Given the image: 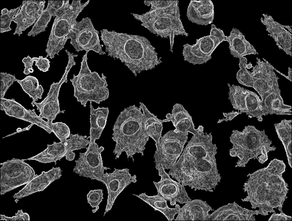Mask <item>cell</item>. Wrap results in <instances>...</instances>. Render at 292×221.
I'll return each mask as SVG.
<instances>
[{
  "instance_id": "cell-1",
  "label": "cell",
  "mask_w": 292,
  "mask_h": 221,
  "mask_svg": "<svg viewBox=\"0 0 292 221\" xmlns=\"http://www.w3.org/2000/svg\"><path fill=\"white\" fill-rule=\"evenodd\" d=\"M199 125L169 174L183 186L213 192L220 182L215 155L217 147L211 133Z\"/></svg>"
},
{
  "instance_id": "cell-2",
  "label": "cell",
  "mask_w": 292,
  "mask_h": 221,
  "mask_svg": "<svg viewBox=\"0 0 292 221\" xmlns=\"http://www.w3.org/2000/svg\"><path fill=\"white\" fill-rule=\"evenodd\" d=\"M285 168L283 160L274 159L267 167L249 174L243 188L247 196L242 200L250 202L252 209L257 208L262 215L275 212V208L282 210L289 190L282 175Z\"/></svg>"
},
{
  "instance_id": "cell-3",
  "label": "cell",
  "mask_w": 292,
  "mask_h": 221,
  "mask_svg": "<svg viewBox=\"0 0 292 221\" xmlns=\"http://www.w3.org/2000/svg\"><path fill=\"white\" fill-rule=\"evenodd\" d=\"M100 37L108 56L119 59L136 76L162 62L155 48L143 36L103 29Z\"/></svg>"
},
{
  "instance_id": "cell-4",
  "label": "cell",
  "mask_w": 292,
  "mask_h": 221,
  "mask_svg": "<svg viewBox=\"0 0 292 221\" xmlns=\"http://www.w3.org/2000/svg\"><path fill=\"white\" fill-rule=\"evenodd\" d=\"M141 110L135 105L130 106L121 111L113 127L112 139L115 142L113 153L116 159L125 152L128 160L133 162L136 153L144 155L145 146L149 137L143 126Z\"/></svg>"
},
{
  "instance_id": "cell-5",
  "label": "cell",
  "mask_w": 292,
  "mask_h": 221,
  "mask_svg": "<svg viewBox=\"0 0 292 221\" xmlns=\"http://www.w3.org/2000/svg\"><path fill=\"white\" fill-rule=\"evenodd\" d=\"M144 3L151 5L149 11L142 14H131L151 33L164 38H169L170 51L173 52L175 36L189 35L180 18L179 1L145 0Z\"/></svg>"
},
{
  "instance_id": "cell-6",
  "label": "cell",
  "mask_w": 292,
  "mask_h": 221,
  "mask_svg": "<svg viewBox=\"0 0 292 221\" xmlns=\"http://www.w3.org/2000/svg\"><path fill=\"white\" fill-rule=\"evenodd\" d=\"M230 139L233 145L230 155L239 158L236 167H245L252 159L263 164L268 159V153L276 149L271 146L272 141L265 130H259L253 125L246 126L242 131L233 130Z\"/></svg>"
},
{
  "instance_id": "cell-7",
  "label": "cell",
  "mask_w": 292,
  "mask_h": 221,
  "mask_svg": "<svg viewBox=\"0 0 292 221\" xmlns=\"http://www.w3.org/2000/svg\"><path fill=\"white\" fill-rule=\"evenodd\" d=\"M256 58L250 72L253 88L258 93L267 115H291V107L284 103L274 68L267 60Z\"/></svg>"
},
{
  "instance_id": "cell-8",
  "label": "cell",
  "mask_w": 292,
  "mask_h": 221,
  "mask_svg": "<svg viewBox=\"0 0 292 221\" xmlns=\"http://www.w3.org/2000/svg\"><path fill=\"white\" fill-rule=\"evenodd\" d=\"M86 52L82 58L79 73L73 75L70 80L74 88V96L84 107L88 101L100 104L109 97L106 77L103 73L100 76L96 72H92L87 63Z\"/></svg>"
},
{
  "instance_id": "cell-9",
  "label": "cell",
  "mask_w": 292,
  "mask_h": 221,
  "mask_svg": "<svg viewBox=\"0 0 292 221\" xmlns=\"http://www.w3.org/2000/svg\"><path fill=\"white\" fill-rule=\"evenodd\" d=\"M90 1L82 3L80 0H73L67 9L55 17L46 46V57L52 59L59 55L69 39V35L77 22V17Z\"/></svg>"
},
{
  "instance_id": "cell-10",
  "label": "cell",
  "mask_w": 292,
  "mask_h": 221,
  "mask_svg": "<svg viewBox=\"0 0 292 221\" xmlns=\"http://www.w3.org/2000/svg\"><path fill=\"white\" fill-rule=\"evenodd\" d=\"M227 41L228 36L223 31L212 24L209 35L197 39L193 45L186 43L183 46L184 59L193 64L206 63L211 58L212 54L218 46Z\"/></svg>"
},
{
  "instance_id": "cell-11",
  "label": "cell",
  "mask_w": 292,
  "mask_h": 221,
  "mask_svg": "<svg viewBox=\"0 0 292 221\" xmlns=\"http://www.w3.org/2000/svg\"><path fill=\"white\" fill-rule=\"evenodd\" d=\"M188 133L169 131L161 138L154 155L155 168L170 169L175 165L184 149Z\"/></svg>"
},
{
  "instance_id": "cell-12",
  "label": "cell",
  "mask_w": 292,
  "mask_h": 221,
  "mask_svg": "<svg viewBox=\"0 0 292 221\" xmlns=\"http://www.w3.org/2000/svg\"><path fill=\"white\" fill-rule=\"evenodd\" d=\"M69 139L59 142H54L48 145L44 150L32 157L24 160H35L39 162L46 163L56 162L65 157L70 161L75 157L74 151L86 148L88 142L86 136L78 134H71Z\"/></svg>"
},
{
  "instance_id": "cell-13",
  "label": "cell",
  "mask_w": 292,
  "mask_h": 221,
  "mask_svg": "<svg viewBox=\"0 0 292 221\" xmlns=\"http://www.w3.org/2000/svg\"><path fill=\"white\" fill-rule=\"evenodd\" d=\"M0 165L1 195L27 184L37 175L23 159L13 158Z\"/></svg>"
},
{
  "instance_id": "cell-14",
  "label": "cell",
  "mask_w": 292,
  "mask_h": 221,
  "mask_svg": "<svg viewBox=\"0 0 292 221\" xmlns=\"http://www.w3.org/2000/svg\"><path fill=\"white\" fill-rule=\"evenodd\" d=\"M104 149L103 147H99L95 141H89L86 151L80 153L78 159L75 161L74 172L80 176L101 182L104 171L111 169L103 165L102 153Z\"/></svg>"
},
{
  "instance_id": "cell-15",
  "label": "cell",
  "mask_w": 292,
  "mask_h": 221,
  "mask_svg": "<svg viewBox=\"0 0 292 221\" xmlns=\"http://www.w3.org/2000/svg\"><path fill=\"white\" fill-rule=\"evenodd\" d=\"M99 32L94 28L89 17L77 22L68 36L70 43L77 52L92 50L100 55L106 53L102 49L103 45L100 43Z\"/></svg>"
},
{
  "instance_id": "cell-16",
  "label": "cell",
  "mask_w": 292,
  "mask_h": 221,
  "mask_svg": "<svg viewBox=\"0 0 292 221\" xmlns=\"http://www.w3.org/2000/svg\"><path fill=\"white\" fill-rule=\"evenodd\" d=\"M228 85L229 99L233 108L246 113L249 118L256 117L262 121V116L267 114L258 95L238 85L230 84Z\"/></svg>"
},
{
  "instance_id": "cell-17",
  "label": "cell",
  "mask_w": 292,
  "mask_h": 221,
  "mask_svg": "<svg viewBox=\"0 0 292 221\" xmlns=\"http://www.w3.org/2000/svg\"><path fill=\"white\" fill-rule=\"evenodd\" d=\"M66 53L68 56V61L64 72L58 82H53L51 85L48 92L43 100L39 103L34 102L33 106L35 105L40 112L39 115L42 119H46L50 125L56 118L57 115L60 113H64L65 110L61 111L58 100L60 88L64 83L68 82L67 76L72 67L76 65L74 58L78 56L77 54L69 51Z\"/></svg>"
},
{
  "instance_id": "cell-18",
  "label": "cell",
  "mask_w": 292,
  "mask_h": 221,
  "mask_svg": "<svg viewBox=\"0 0 292 221\" xmlns=\"http://www.w3.org/2000/svg\"><path fill=\"white\" fill-rule=\"evenodd\" d=\"M129 170L115 168L112 172L105 173L101 182L106 185L108 196L104 216L111 209L116 198L123 190L131 183L137 182L136 175H132Z\"/></svg>"
},
{
  "instance_id": "cell-19",
  "label": "cell",
  "mask_w": 292,
  "mask_h": 221,
  "mask_svg": "<svg viewBox=\"0 0 292 221\" xmlns=\"http://www.w3.org/2000/svg\"><path fill=\"white\" fill-rule=\"evenodd\" d=\"M155 168L161 177L159 181H153L158 194L169 201L171 206L175 205L177 202L182 204H185L191 200L184 186L171 179L169 173L162 167H160Z\"/></svg>"
},
{
  "instance_id": "cell-20",
  "label": "cell",
  "mask_w": 292,
  "mask_h": 221,
  "mask_svg": "<svg viewBox=\"0 0 292 221\" xmlns=\"http://www.w3.org/2000/svg\"><path fill=\"white\" fill-rule=\"evenodd\" d=\"M44 0H24L21 9L12 21L17 25L14 35L20 36L23 32L34 25L44 10Z\"/></svg>"
},
{
  "instance_id": "cell-21",
  "label": "cell",
  "mask_w": 292,
  "mask_h": 221,
  "mask_svg": "<svg viewBox=\"0 0 292 221\" xmlns=\"http://www.w3.org/2000/svg\"><path fill=\"white\" fill-rule=\"evenodd\" d=\"M0 106L1 110L9 116L36 125L49 134L52 132L48 122L37 115L35 110L26 109L14 98H1Z\"/></svg>"
},
{
  "instance_id": "cell-22",
  "label": "cell",
  "mask_w": 292,
  "mask_h": 221,
  "mask_svg": "<svg viewBox=\"0 0 292 221\" xmlns=\"http://www.w3.org/2000/svg\"><path fill=\"white\" fill-rule=\"evenodd\" d=\"M263 18L261 21L265 25L270 36L276 42L279 49L283 50L287 54L292 55L291 29L289 26L284 25L275 21L272 17L263 14Z\"/></svg>"
},
{
  "instance_id": "cell-23",
  "label": "cell",
  "mask_w": 292,
  "mask_h": 221,
  "mask_svg": "<svg viewBox=\"0 0 292 221\" xmlns=\"http://www.w3.org/2000/svg\"><path fill=\"white\" fill-rule=\"evenodd\" d=\"M257 210L243 208L235 201L220 207L209 214L207 220H256Z\"/></svg>"
},
{
  "instance_id": "cell-24",
  "label": "cell",
  "mask_w": 292,
  "mask_h": 221,
  "mask_svg": "<svg viewBox=\"0 0 292 221\" xmlns=\"http://www.w3.org/2000/svg\"><path fill=\"white\" fill-rule=\"evenodd\" d=\"M62 172L59 167H53L47 172L42 171L41 174L37 175L23 189L15 193L13 198L19 199L36 192L42 191L52 182L60 179L62 176Z\"/></svg>"
},
{
  "instance_id": "cell-25",
  "label": "cell",
  "mask_w": 292,
  "mask_h": 221,
  "mask_svg": "<svg viewBox=\"0 0 292 221\" xmlns=\"http://www.w3.org/2000/svg\"><path fill=\"white\" fill-rule=\"evenodd\" d=\"M175 205L179 210L175 221L207 220L209 212L214 210L206 201L199 199L189 200L182 207Z\"/></svg>"
},
{
  "instance_id": "cell-26",
  "label": "cell",
  "mask_w": 292,
  "mask_h": 221,
  "mask_svg": "<svg viewBox=\"0 0 292 221\" xmlns=\"http://www.w3.org/2000/svg\"><path fill=\"white\" fill-rule=\"evenodd\" d=\"M186 16L188 20L197 25L206 26L213 22L214 5L211 0H191Z\"/></svg>"
},
{
  "instance_id": "cell-27",
  "label": "cell",
  "mask_w": 292,
  "mask_h": 221,
  "mask_svg": "<svg viewBox=\"0 0 292 221\" xmlns=\"http://www.w3.org/2000/svg\"><path fill=\"white\" fill-rule=\"evenodd\" d=\"M166 117V119L163 120V122L171 121L175 128L174 130L176 132L190 133L193 135L197 133V129L195 128L192 117L181 104H175L171 113H167Z\"/></svg>"
},
{
  "instance_id": "cell-28",
  "label": "cell",
  "mask_w": 292,
  "mask_h": 221,
  "mask_svg": "<svg viewBox=\"0 0 292 221\" xmlns=\"http://www.w3.org/2000/svg\"><path fill=\"white\" fill-rule=\"evenodd\" d=\"M230 54L239 58L251 54H258L253 46L247 41L245 36L238 29L233 28L228 37Z\"/></svg>"
},
{
  "instance_id": "cell-29",
  "label": "cell",
  "mask_w": 292,
  "mask_h": 221,
  "mask_svg": "<svg viewBox=\"0 0 292 221\" xmlns=\"http://www.w3.org/2000/svg\"><path fill=\"white\" fill-rule=\"evenodd\" d=\"M90 102V115L89 141H95L99 139L106 126L109 113L108 107L94 109Z\"/></svg>"
},
{
  "instance_id": "cell-30",
  "label": "cell",
  "mask_w": 292,
  "mask_h": 221,
  "mask_svg": "<svg viewBox=\"0 0 292 221\" xmlns=\"http://www.w3.org/2000/svg\"><path fill=\"white\" fill-rule=\"evenodd\" d=\"M139 104V107L143 111V124L144 130L155 142L157 150L159 140L162 137L163 120L159 119L156 116L151 113L143 103L140 102Z\"/></svg>"
},
{
  "instance_id": "cell-31",
  "label": "cell",
  "mask_w": 292,
  "mask_h": 221,
  "mask_svg": "<svg viewBox=\"0 0 292 221\" xmlns=\"http://www.w3.org/2000/svg\"><path fill=\"white\" fill-rule=\"evenodd\" d=\"M133 195L148 204L155 210L162 213L169 221L174 220L175 216L178 213L179 210L176 206L174 208L169 207L167 204V200L159 194L149 196L144 192L139 195Z\"/></svg>"
},
{
  "instance_id": "cell-32",
  "label": "cell",
  "mask_w": 292,
  "mask_h": 221,
  "mask_svg": "<svg viewBox=\"0 0 292 221\" xmlns=\"http://www.w3.org/2000/svg\"><path fill=\"white\" fill-rule=\"evenodd\" d=\"M291 120L284 119L274 124L278 137L282 142L287 158L288 164L292 167Z\"/></svg>"
},
{
  "instance_id": "cell-33",
  "label": "cell",
  "mask_w": 292,
  "mask_h": 221,
  "mask_svg": "<svg viewBox=\"0 0 292 221\" xmlns=\"http://www.w3.org/2000/svg\"><path fill=\"white\" fill-rule=\"evenodd\" d=\"M16 81L24 91L32 99V105L38 99H41L44 89L41 85L39 84L36 77L29 76L21 80L17 79Z\"/></svg>"
},
{
  "instance_id": "cell-34",
  "label": "cell",
  "mask_w": 292,
  "mask_h": 221,
  "mask_svg": "<svg viewBox=\"0 0 292 221\" xmlns=\"http://www.w3.org/2000/svg\"><path fill=\"white\" fill-rule=\"evenodd\" d=\"M52 17L50 13L46 8L28 33V36L34 37L45 31Z\"/></svg>"
},
{
  "instance_id": "cell-35",
  "label": "cell",
  "mask_w": 292,
  "mask_h": 221,
  "mask_svg": "<svg viewBox=\"0 0 292 221\" xmlns=\"http://www.w3.org/2000/svg\"><path fill=\"white\" fill-rule=\"evenodd\" d=\"M21 5L9 10L5 8L1 10L0 16V33H3L11 30L10 25L13 19L19 12Z\"/></svg>"
},
{
  "instance_id": "cell-36",
  "label": "cell",
  "mask_w": 292,
  "mask_h": 221,
  "mask_svg": "<svg viewBox=\"0 0 292 221\" xmlns=\"http://www.w3.org/2000/svg\"><path fill=\"white\" fill-rule=\"evenodd\" d=\"M239 59V66L240 69L236 74L237 79L241 84L252 88V80L250 72L248 71L246 68L247 59L243 57Z\"/></svg>"
},
{
  "instance_id": "cell-37",
  "label": "cell",
  "mask_w": 292,
  "mask_h": 221,
  "mask_svg": "<svg viewBox=\"0 0 292 221\" xmlns=\"http://www.w3.org/2000/svg\"><path fill=\"white\" fill-rule=\"evenodd\" d=\"M50 126L52 132L60 141H64L69 138L71 134L70 129L65 123L62 122L52 123Z\"/></svg>"
},
{
  "instance_id": "cell-38",
  "label": "cell",
  "mask_w": 292,
  "mask_h": 221,
  "mask_svg": "<svg viewBox=\"0 0 292 221\" xmlns=\"http://www.w3.org/2000/svg\"><path fill=\"white\" fill-rule=\"evenodd\" d=\"M70 5L69 0H49L46 8L52 16L56 17L67 9Z\"/></svg>"
},
{
  "instance_id": "cell-39",
  "label": "cell",
  "mask_w": 292,
  "mask_h": 221,
  "mask_svg": "<svg viewBox=\"0 0 292 221\" xmlns=\"http://www.w3.org/2000/svg\"><path fill=\"white\" fill-rule=\"evenodd\" d=\"M103 190L99 189L91 190L87 194V202L93 208V213L96 212L99 209V205L103 199Z\"/></svg>"
},
{
  "instance_id": "cell-40",
  "label": "cell",
  "mask_w": 292,
  "mask_h": 221,
  "mask_svg": "<svg viewBox=\"0 0 292 221\" xmlns=\"http://www.w3.org/2000/svg\"><path fill=\"white\" fill-rule=\"evenodd\" d=\"M15 77L6 72L0 73V98H4L5 93L9 87L16 81Z\"/></svg>"
},
{
  "instance_id": "cell-41",
  "label": "cell",
  "mask_w": 292,
  "mask_h": 221,
  "mask_svg": "<svg viewBox=\"0 0 292 221\" xmlns=\"http://www.w3.org/2000/svg\"><path fill=\"white\" fill-rule=\"evenodd\" d=\"M30 218L29 214L27 213L23 212L22 210H18L15 215L12 217L6 216L4 215H0V220L6 221H29Z\"/></svg>"
},
{
  "instance_id": "cell-42",
  "label": "cell",
  "mask_w": 292,
  "mask_h": 221,
  "mask_svg": "<svg viewBox=\"0 0 292 221\" xmlns=\"http://www.w3.org/2000/svg\"><path fill=\"white\" fill-rule=\"evenodd\" d=\"M35 65L40 71L46 72L48 70L50 67V62L46 57L39 56L38 57H34Z\"/></svg>"
},
{
  "instance_id": "cell-43",
  "label": "cell",
  "mask_w": 292,
  "mask_h": 221,
  "mask_svg": "<svg viewBox=\"0 0 292 221\" xmlns=\"http://www.w3.org/2000/svg\"><path fill=\"white\" fill-rule=\"evenodd\" d=\"M35 61L34 57L32 58L28 55L27 57H24L22 60V62L24 64L25 68L23 73L25 75H28L34 72L32 66Z\"/></svg>"
},
{
  "instance_id": "cell-44",
  "label": "cell",
  "mask_w": 292,
  "mask_h": 221,
  "mask_svg": "<svg viewBox=\"0 0 292 221\" xmlns=\"http://www.w3.org/2000/svg\"><path fill=\"white\" fill-rule=\"evenodd\" d=\"M271 215L268 220H291L292 217L286 215L283 212L280 211L279 214L274 212Z\"/></svg>"
},
{
  "instance_id": "cell-45",
  "label": "cell",
  "mask_w": 292,
  "mask_h": 221,
  "mask_svg": "<svg viewBox=\"0 0 292 221\" xmlns=\"http://www.w3.org/2000/svg\"><path fill=\"white\" fill-rule=\"evenodd\" d=\"M241 113H242L241 112H237L234 111L229 113H223V114L225 118L222 119H219L217 123H220L224 121H227L228 120L231 121L237 116Z\"/></svg>"
},
{
  "instance_id": "cell-46",
  "label": "cell",
  "mask_w": 292,
  "mask_h": 221,
  "mask_svg": "<svg viewBox=\"0 0 292 221\" xmlns=\"http://www.w3.org/2000/svg\"><path fill=\"white\" fill-rule=\"evenodd\" d=\"M287 78L291 81V69L290 68H288V76H287Z\"/></svg>"
}]
</instances>
